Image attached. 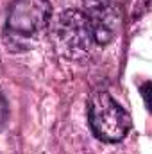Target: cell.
Returning <instances> with one entry per match:
<instances>
[{
    "instance_id": "obj_1",
    "label": "cell",
    "mask_w": 152,
    "mask_h": 154,
    "mask_svg": "<svg viewBox=\"0 0 152 154\" xmlns=\"http://www.w3.org/2000/svg\"><path fill=\"white\" fill-rule=\"evenodd\" d=\"M50 20H52V7L48 0L13 2L4 29V39L7 47H11L13 50L31 48L43 34V31L48 27Z\"/></svg>"
},
{
    "instance_id": "obj_2",
    "label": "cell",
    "mask_w": 152,
    "mask_h": 154,
    "mask_svg": "<svg viewBox=\"0 0 152 154\" xmlns=\"http://www.w3.org/2000/svg\"><path fill=\"white\" fill-rule=\"evenodd\" d=\"M52 41L56 50L72 61H82L97 45L90 18L79 9L63 11L57 16L52 27Z\"/></svg>"
},
{
    "instance_id": "obj_3",
    "label": "cell",
    "mask_w": 152,
    "mask_h": 154,
    "mask_svg": "<svg viewBox=\"0 0 152 154\" xmlns=\"http://www.w3.org/2000/svg\"><path fill=\"white\" fill-rule=\"evenodd\" d=\"M88 120L95 136L108 143L123 140L131 129V116L106 91H95L90 95Z\"/></svg>"
},
{
    "instance_id": "obj_4",
    "label": "cell",
    "mask_w": 152,
    "mask_h": 154,
    "mask_svg": "<svg viewBox=\"0 0 152 154\" xmlns=\"http://www.w3.org/2000/svg\"><path fill=\"white\" fill-rule=\"evenodd\" d=\"M84 13L93 25L97 45H108L113 39L118 27V20H120L118 2L116 0H84Z\"/></svg>"
},
{
    "instance_id": "obj_5",
    "label": "cell",
    "mask_w": 152,
    "mask_h": 154,
    "mask_svg": "<svg viewBox=\"0 0 152 154\" xmlns=\"http://www.w3.org/2000/svg\"><path fill=\"white\" fill-rule=\"evenodd\" d=\"M7 116H9V109H7V102H5V99L0 95V129L5 125V122H7Z\"/></svg>"
},
{
    "instance_id": "obj_6",
    "label": "cell",
    "mask_w": 152,
    "mask_h": 154,
    "mask_svg": "<svg viewBox=\"0 0 152 154\" xmlns=\"http://www.w3.org/2000/svg\"><path fill=\"white\" fill-rule=\"evenodd\" d=\"M149 93H150V82H143L141 84V95H143V100H145V106L150 108V99H149Z\"/></svg>"
}]
</instances>
